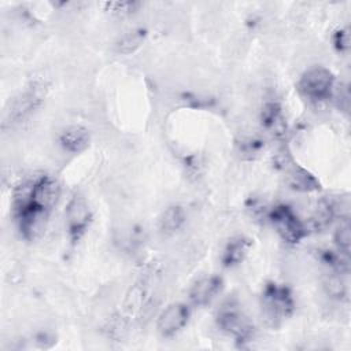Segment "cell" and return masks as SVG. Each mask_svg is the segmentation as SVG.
<instances>
[{"mask_svg":"<svg viewBox=\"0 0 351 351\" xmlns=\"http://www.w3.org/2000/svg\"><path fill=\"white\" fill-rule=\"evenodd\" d=\"M263 318L267 325L276 328L295 311V299L291 289L278 282H267L261 296Z\"/></svg>","mask_w":351,"mask_h":351,"instance_id":"cell-1","label":"cell"},{"mask_svg":"<svg viewBox=\"0 0 351 351\" xmlns=\"http://www.w3.org/2000/svg\"><path fill=\"white\" fill-rule=\"evenodd\" d=\"M60 195V185L56 178L41 174L33 180L22 182L14 192V199L29 200L37 207L49 211L55 207Z\"/></svg>","mask_w":351,"mask_h":351,"instance_id":"cell-2","label":"cell"},{"mask_svg":"<svg viewBox=\"0 0 351 351\" xmlns=\"http://www.w3.org/2000/svg\"><path fill=\"white\" fill-rule=\"evenodd\" d=\"M47 95V88L43 82L32 81L23 92H21L11 103L5 111L4 126L12 125L23 121L32 112H34L44 101Z\"/></svg>","mask_w":351,"mask_h":351,"instance_id":"cell-3","label":"cell"},{"mask_svg":"<svg viewBox=\"0 0 351 351\" xmlns=\"http://www.w3.org/2000/svg\"><path fill=\"white\" fill-rule=\"evenodd\" d=\"M269 222L288 244H298L307 236L306 225L287 204H277L267 213Z\"/></svg>","mask_w":351,"mask_h":351,"instance_id":"cell-4","label":"cell"},{"mask_svg":"<svg viewBox=\"0 0 351 351\" xmlns=\"http://www.w3.org/2000/svg\"><path fill=\"white\" fill-rule=\"evenodd\" d=\"M299 90L313 101H322L332 96L335 86L333 73L322 66L306 70L299 80Z\"/></svg>","mask_w":351,"mask_h":351,"instance_id":"cell-5","label":"cell"},{"mask_svg":"<svg viewBox=\"0 0 351 351\" xmlns=\"http://www.w3.org/2000/svg\"><path fill=\"white\" fill-rule=\"evenodd\" d=\"M215 322L223 333L232 336L241 346L250 341L254 335V325L233 303L223 304L218 310Z\"/></svg>","mask_w":351,"mask_h":351,"instance_id":"cell-6","label":"cell"},{"mask_svg":"<svg viewBox=\"0 0 351 351\" xmlns=\"http://www.w3.org/2000/svg\"><path fill=\"white\" fill-rule=\"evenodd\" d=\"M64 219L70 241L73 244L78 243L86 233L92 219V211L89 208V204L81 193H74L67 202L64 210Z\"/></svg>","mask_w":351,"mask_h":351,"instance_id":"cell-7","label":"cell"},{"mask_svg":"<svg viewBox=\"0 0 351 351\" xmlns=\"http://www.w3.org/2000/svg\"><path fill=\"white\" fill-rule=\"evenodd\" d=\"M191 317V308L188 304L177 302L170 303L158 317L156 329L160 336L171 337L177 335L188 324Z\"/></svg>","mask_w":351,"mask_h":351,"instance_id":"cell-8","label":"cell"},{"mask_svg":"<svg viewBox=\"0 0 351 351\" xmlns=\"http://www.w3.org/2000/svg\"><path fill=\"white\" fill-rule=\"evenodd\" d=\"M261 125L274 138L281 140L288 133V122L284 110L277 101H267L261 110Z\"/></svg>","mask_w":351,"mask_h":351,"instance_id":"cell-9","label":"cell"},{"mask_svg":"<svg viewBox=\"0 0 351 351\" xmlns=\"http://www.w3.org/2000/svg\"><path fill=\"white\" fill-rule=\"evenodd\" d=\"M223 280L219 276H206L197 280L189 289V300L195 306H207L219 293Z\"/></svg>","mask_w":351,"mask_h":351,"instance_id":"cell-10","label":"cell"},{"mask_svg":"<svg viewBox=\"0 0 351 351\" xmlns=\"http://www.w3.org/2000/svg\"><path fill=\"white\" fill-rule=\"evenodd\" d=\"M285 170L287 184L291 189L298 192H317L321 189V182L318 181V178L298 163L292 162L291 166L287 165Z\"/></svg>","mask_w":351,"mask_h":351,"instance_id":"cell-11","label":"cell"},{"mask_svg":"<svg viewBox=\"0 0 351 351\" xmlns=\"http://www.w3.org/2000/svg\"><path fill=\"white\" fill-rule=\"evenodd\" d=\"M89 130L81 125H71L59 134L60 147L69 154H81L89 147Z\"/></svg>","mask_w":351,"mask_h":351,"instance_id":"cell-12","label":"cell"},{"mask_svg":"<svg viewBox=\"0 0 351 351\" xmlns=\"http://www.w3.org/2000/svg\"><path fill=\"white\" fill-rule=\"evenodd\" d=\"M251 244H252L251 240L244 236L232 237L222 250V254H221L222 266L223 267H234V266L240 265L245 259V256L251 248Z\"/></svg>","mask_w":351,"mask_h":351,"instance_id":"cell-13","label":"cell"},{"mask_svg":"<svg viewBox=\"0 0 351 351\" xmlns=\"http://www.w3.org/2000/svg\"><path fill=\"white\" fill-rule=\"evenodd\" d=\"M186 221L185 211L181 206L173 204L162 211L158 218V229L163 234H173L180 230Z\"/></svg>","mask_w":351,"mask_h":351,"instance_id":"cell-14","label":"cell"},{"mask_svg":"<svg viewBox=\"0 0 351 351\" xmlns=\"http://www.w3.org/2000/svg\"><path fill=\"white\" fill-rule=\"evenodd\" d=\"M336 217V206L329 199H321L310 218L311 228L317 232H322L330 226Z\"/></svg>","mask_w":351,"mask_h":351,"instance_id":"cell-15","label":"cell"},{"mask_svg":"<svg viewBox=\"0 0 351 351\" xmlns=\"http://www.w3.org/2000/svg\"><path fill=\"white\" fill-rule=\"evenodd\" d=\"M147 38V30L145 29H133L130 32H126L122 34L117 43H115V49L118 53L122 55H130L136 52L145 41Z\"/></svg>","mask_w":351,"mask_h":351,"instance_id":"cell-16","label":"cell"},{"mask_svg":"<svg viewBox=\"0 0 351 351\" xmlns=\"http://www.w3.org/2000/svg\"><path fill=\"white\" fill-rule=\"evenodd\" d=\"M263 148H265V144L258 137H245L237 143V154L240 155L241 159H245V160L256 159L261 155Z\"/></svg>","mask_w":351,"mask_h":351,"instance_id":"cell-17","label":"cell"},{"mask_svg":"<svg viewBox=\"0 0 351 351\" xmlns=\"http://www.w3.org/2000/svg\"><path fill=\"white\" fill-rule=\"evenodd\" d=\"M333 241H335L339 252H341L346 256L350 255V248H351V226H350L348 219H343L340 222V225L336 228L335 234H333Z\"/></svg>","mask_w":351,"mask_h":351,"instance_id":"cell-18","label":"cell"},{"mask_svg":"<svg viewBox=\"0 0 351 351\" xmlns=\"http://www.w3.org/2000/svg\"><path fill=\"white\" fill-rule=\"evenodd\" d=\"M103 7L110 14L123 16V15L133 14L140 7V3H137V1H106V3H103Z\"/></svg>","mask_w":351,"mask_h":351,"instance_id":"cell-19","label":"cell"},{"mask_svg":"<svg viewBox=\"0 0 351 351\" xmlns=\"http://www.w3.org/2000/svg\"><path fill=\"white\" fill-rule=\"evenodd\" d=\"M332 44L336 51L346 52L350 48V30L348 27L337 29L332 36Z\"/></svg>","mask_w":351,"mask_h":351,"instance_id":"cell-20","label":"cell"},{"mask_svg":"<svg viewBox=\"0 0 351 351\" xmlns=\"http://www.w3.org/2000/svg\"><path fill=\"white\" fill-rule=\"evenodd\" d=\"M325 288H326V291H328V293H329L330 296L339 298V299L344 298V296H346V292H347L343 280H341L340 277H337V276L329 277V278L325 281Z\"/></svg>","mask_w":351,"mask_h":351,"instance_id":"cell-21","label":"cell"}]
</instances>
